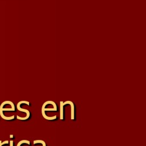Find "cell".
Wrapping results in <instances>:
<instances>
[{"mask_svg": "<svg viewBox=\"0 0 146 146\" xmlns=\"http://www.w3.org/2000/svg\"><path fill=\"white\" fill-rule=\"evenodd\" d=\"M22 103L27 104L28 106L30 105V103H29V102H27V101L22 100V101L18 102V103L17 104V108H18V110L19 111H20L24 112L26 113V116L25 117H20V116H17V117L18 119H19V120H26V119H27L29 117V116H30V112H29V111L27 110H26V109H23V108H21L20 106H21V104Z\"/></svg>", "mask_w": 146, "mask_h": 146, "instance_id": "1", "label": "cell"}, {"mask_svg": "<svg viewBox=\"0 0 146 146\" xmlns=\"http://www.w3.org/2000/svg\"><path fill=\"white\" fill-rule=\"evenodd\" d=\"M69 104L71 106V119L72 120H74V103L71 101H70V100H67L65 102H63V103H62V104L63 106H64L65 104Z\"/></svg>", "mask_w": 146, "mask_h": 146, "instance_id": "2", "label": "cell"}, {"mask_svg": "<svg viewBox=\"0 0 146 146\" xmlns=\"http://www.w3.org/2000/svg\"><path fill=\"white\" fill-rule=\"evenodd\" d=\"M63 102H60V119H63V107L64 106L62 104Z\"/></svg>", "mask_w": 146, "mask_h": 146, "instance_id": "3", "label": "cell"}, {"mask_svg": "<svg viewBox=\"0 0 146 146\" xmlns=\"http://www.w3.org/2000/svg\"><path fill=\"white\" fill-rule=\"evenodd\" d=\"M23 143H26V144H27L29 145V144H30V141H28V140H21V141H20L18 143V144H17V146H21V145L22 144H23Z\"/></svg>", "mask_w": 146, "mask_h": 146, "instance_id": "4", "label": "cell"}, {"mask_svg": "<svg viewBox=\"0 0 146 146\" xmlns=\"http://www.w3.org/2000/svg\"><path fill=\"white\" fill-rule=\"evenodd\" d=\"M36 143H42L43 146H46V143L44 141L41 140H34V144H35Z\"/></svg>", "mask_w": 146, "mask_h": 146, "instance_id": "5", "label": "cell"}, {"mask_svg": "<svg viewBox=\"0 0 146 146\" xmlns=\"http://www.w3.org/2000/svg\"><path fill=\"white\" fill-rule=\"evenodd\" d=\"M10 146H13V141L11 140L10 141Z\"/></svg>", "mask_w": 146, "mask_h": 146, "instance_id": "6", "label": "cell"}, {"mask_svg": "<svg viewBox=\"0 0 146 146\" xmlns=\"http://www.w3.org/2000/svg\"><path fill=\"white\" fill-rule=\"evenodd\" d=\"M3 144H2V141L0 140V146H2Z\"/></svg>", "mask_w": 146, "mask_h": 146, "instance_id": "7", "label": "cell"}, {"mask_svg": "<svg viewBox=\"0 0 146 146\" xmlns=\"http://www.w3.org/2000/svg\"><path fill=\"white\" fill-rule=\"evenodd\" d=\"M13 137V135H10V137Z\"/></svg>", "mask_w": 146, "mask_h": 146, "instance_id": "8", "label": "cell"}]
</instances>
